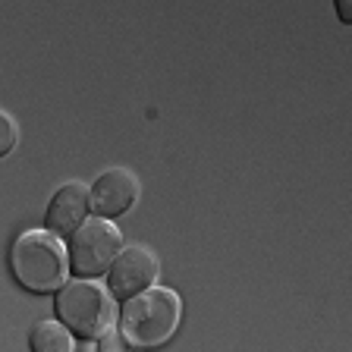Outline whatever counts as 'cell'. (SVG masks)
I'll return each mask as SVG.
<instances>
[{
	"mask_svg": "<svg viewBox=\"0 0 352 352\" xmlns=\"http://www.w3.org/2000/svg\"><path fill=\"white\" fill-rule=\"evenodd\" d=\"M142 195V183L139 176L126 167H110L91 186V214L95 217H107L117 220L120 214L132 211L135 201Z\"/></svg>",
	"mask_w": 352,
	"mask_h": 352,
	"instance_id": "8992f818",
	"label": "cell"
},
{
	"mask_svg": "<svg viewBox=\"0 0 352 352\" xmlns=\"http://www.w3.org/2000/svg\"><path fill=\"white\" fill-rule=\"evenodd\" d=\"M179 324H183V299L170 286H151L120 308V330L142 352L164 349L176 337Z\"/></svg>",
	"mask_w": 352,
	"mask_h": 352,
	"instance_id": "7a4b0ae2",
	"label": "cell"
},
{
	"mask_svg": "<svg viewBox=\"0 0 352 352\" xmlns=\"http://www.w3.org/2000/svg\"><path fill=\"white\" fill-rule=\"evenodd\" d=\"M117 296L110 293V286L101 280H69L57 293L54 308H57V321H63L79 340H101L104 333L117 330L120 324V308Z\"/></svg>",
	"mask_w": 352,
	"mask_h": 352,
	"instance_id": "3957f363",
	"label": "cell"
},
{
	"mask_svg": "<svg viewBox=\"0 0 352 352\" xmlns=\"http://www.w3.org/2000/svg\"><path fill=\"white\" fill-rule=\"evenodd\" d=\"M333 10H337V16H340V22H343V25H352V0H337V3H333Z\"/></svg>",
	"mask_w": 352,
	"mask_h": 352,
	"instance_id": "8fae6325",
	"label": "cell"
},
{
	"mask_svg": "<svg viewBox=\"0 0 352 352\" xmlns=\"http://www.w3.org/2000/svg\"><path fill=\"white\" fill-rule=\"evenodd\" d=\"M88 214H91V186H85L82 179L63 183L47 201L44 230H51L60 239H69L88 220Z\"/></svg>",
	"mask_w": 352,
	"mask_h": 352,
	"instance_id": "52a82bcc",
	"label": "cell"
},
{
	"mask_svg": "<svg viewBox=\"0 0 352 352\" xmlns=\"http://www.w3.org/2000/svg\"><path fill=\"white\" fill-rule=\"evenodd\" d=\"M32 352H76V333L63 321H38L29 333Z\"/></svg>",
	"mask_w": 352,
	"mask_h": 352,
	"instance_id": "ba28073f",
	"label": "cell"
},
{
	"mask_svg": "<svg viewBox=\"0 0 352 352\" xmlns=\"http://www.w3.org/2000/svg\"><path fill=\"white\" fill-rule=\"evenodd\" d=\"M13 280L32 296H57L69 283V245L51 230H25L10 249Z\"/></svg>",
	"mask_w": 352,
	"mask_h": 352,
	"instance_id": "6da1fadb",
	"label": "cell"
},
{
	"mask_svg": "<svg viewBox=\"0 0 352 352\" xmlns=\"http://www.w3.org/2000/svg\"><path fill=\"white\" fill-rule=\"evenodd\" d=\"M66 245H69V267L82 280H98L110 274V267L117 264V258L126 249L120 227L107 217H88L66 239Z\"/></svg>",
	"mask_w": 352,
	"mask_h": 352,
	"instance_id": "277c9868",
	"label": "cell"
},
{
	"mask_svg": "<svg viewBox=\"0 0 352 352\" xmlns=\"http://www.w3.org/2000/svg\"><path fill=\"white\" fill-rule=\"evenodd\" d=\"M16 142H19V126H16V120L10 117V113H0V154H3V157L13 154Z\"/></svg>",
	"mask_w": 352,
	"mask_h": 352,
	"instance_id": "30bf717a",
	"label": "cell"
},
{
	"mask_svg": "<svg viewBox=\"0 0 352 352\" xmlns=\"http://www.w3.org/2000/svg\"><path fill=\"white\" fill-rule=\"evenodd\" d=\"M98 352H142L135 343H129V337H126L123 330H110V333H104L101 340H98Z\"/></svg>",
	"mask_w": 352,
	"mask_h": 352,
	"instance_id": "9c48e42d",
	"label": "cell"
},
{
	"mask_svg": "<svg viewBox=\"0 0 352 352\" xmlns=\"http://www.w3.org/2000/svg\"><path fill=\"white\" fill-rule=\"evenodd\" d=\"M157 277H161L157 255L151 249H145V245H126L123 255L117 258V264L110 267L107 286L120 302H129L135 296H142L145 289L157 286Z\"/></svg>",
	"mask_w": 352,
	"mask_h": 352,
	"instance_id": "5b68a950",
	"label": "cell"
}]
</instances>
